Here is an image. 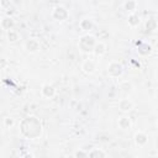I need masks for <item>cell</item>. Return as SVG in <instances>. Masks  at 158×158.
Returning a JSON list of instances; mask_svg holds the SVG:
<instances>
[{"mask_svg": "<svg viewBox=\"0 0 158 158\" xmlns=\"http://www.w3.org/2000/svg\"><path fill=\"white\" fill-rule=\"evenodd\" d=\"M22 125H26V126H28V127H31V128H28V133H27V138H31V139H33V138H37L38 136H41V133H42V123H41V121L37 118V117H35V116H28V117H26L23 121H22Z\"/></svg>", "mask_w": 158, "mask_h": 158, "instance_id": "cell-1", "label": "cell"}, {"mask_svg": "<svg viewBox=\"0 0 158 158\" xmlns=\"http://www.w3.org/2000/svg\"><path fill=\"white\" fill-rule=\"evenodd\" d=\"M95 43H96L95 36H93L90 33H86V35L80 37V40L78 42V47L84 53H93V48H94Z\"/></svg>", "mask_w": 158, "mask_h": 158, "instance_id": "cell-2", "label": "cell"}, {"mask_svg": "<svg viewBox=\"0 0 158 158\" xmlns=\"http://www.w3.org/2000/svg\"><path fill=\"white\" fill-rule=\"evenodd\" d=\"M123 65L118 60H111L107 64V75L110 78H120L123 74Z\"/></svg>", "mask_w": 158, "mask_h": 158, "instance_id": "cell-3", "label": "cell"}, {"mask_svg": "<svg viewBox=\"0 0 158 158\" xmlns=\"http://www.w3.org/2000/svg\"><path fill=\"white\" fill-rule=\"evenodd\" d=\"M52 17H53L56 21H59V22L65 21V20H68V17H69V11H68L64 6L58 5V6H56V7L53 9V11H52Z\"/></svg>", "mask_w": 158, "mask_h": 158, "instance_id": "cell-4", "label": "cell"}, {"mask_svg": "<svg viewBox=\"0 0 158 158\" xmlns=\"http://www.w3.org/2000/svg\"><path fill=\"white\" fill-rule=\"evenodd\" d=\"M117 107H118V110H120L121 112L127 114V112H130V111L133 110L135 104H133V101H132L131 99H128V98H123V99H120V100H118Z\"/></svg>", "mask_w": 158, "mask_h": 158, "instance_id": "cell-5", "label": "cell"}, {"mask_svg": "<svg viewBox=\"0 0 158 158\" xmlns=\"http://www.w3.org/2000/svg\"><path fill=\"white\" fill-rule=\"evenodd\" d=\"M41 48V43L37 38H28L25 42V49L30 53H37Z\"/></svg>", "mask_w": 158, "mask_h": 158, "instance_id": "cell-6", "label": "cell"}, {"mask_svg": "<svg viewBox=\"0 0 158 158\" xmlns=\"http://www.w3.org/2000/svg\"><path fill=\"white\" fill-rule=\"evenodd\" d=\"M81 70H83L85 74H88V75L95 73V70H96V62H95L94 59H91V58L85 59V60L81 63Z\"/></svg>", "mask_w": 158, "mask_h": 158, "instance_id": "cell-7", "label": "cell"}, {"mask_svg": "<svg viewBox=\"0 0 158 158\" xmlns=\"http://www.w3.org/2000/svg\"><path fill=\"white\" fill-rule=\"evenodd\" d=\"M133 142L137 147H143L147 144L148 142V135L143 131H137L135 135H133Z\"/></svg>", "mask_w": 158, "mask_h": 158, "instance_id": "cell-8", "label": "cell"}, {"mask_svg": "<svg viewBox=\"0 0 158 158\" xmlns=\"http://www.w3.org/2000/svg\"><path fill=\"white\" fill-rule=\"evenodd\" d=\"M41 95L46 99H52L56 96V88L52 85V84H48V83H44L42 86H41Z\"/></svg>", "mask_w": 158, "mask_h": 158, "instance_id": "cell-9", "label": "cell"}, {"mask_svg": "<svg viewBox=\"0 0 158 158\" xmlns=\"http://www.w3.org/2000/svg\"><path fill=\"white\" fill-rule=\"evenodd\" d=\"M107 51V47L105 44V42L102 41H96L94 48H93V53L96 56V57H102Z\"/></svg>", "mask_w": 158, "mask_h": 158, "instance_id": "cell-10", "label": "cell"}, {"mask_svg": "<svg viewBox=\"0 0 158 158\" xmlns=\"http://www.w3.org/2000/svg\"><path fill=\"white\" fill-rule=\"evenodd\" d=\"M137 52H138L139 56L147 57V56H149V54L153 52V49H152V46H151V44H148V43H146V42H141V43L138 44V47H137Z\"/></svg>", "mask_w": 158, "mask_h": 158, "instance_id": "cell-11", "label": "cell"}, {"mask_svg": "<svg viewBox=\"0 0 158 158\" xmlns=\"http://www.w3.org/2000/svg\"><path fill=\"white\" fill-rule=\"evenodd\" d=\"M117 125H118V127H120L121 130L126 131V130H130V128L132 127V121H131V118H130L128 116L123 115V116L118 117V120H117Z\"/></svg>", "mask_w": 158, "mask_h": 158, "instance_id": "cell-12", "label": "cell"}, {"mask_svg": "<svg viewBox=\"0 0 158 158\" xmlns=\"http://www.w3.org/2000/svg\"><path fill=\"white\" fill-rule=\"evenodd\" d=\"M0 26L2 30L5 31H9V30H12L14 26H15V21L12 17L10 16H4L1 20H0Z\"/></svg>", "mask_w": 158, "mask_h": 158, "instance_id": "cell-13", "label": "cell"}, {"mask_svg": "<svg viewBox=\"0 0 158 158\" xmlns=\"http://www.w3.org/2000/svg\"><path fill=\"white\" fill-rule=\"evenodd\" d=\"M79 27H80L83 31L89 32V31L93 30V27H94V21H93L90 17H84V19L80 20V22H79Z\"/></svg>", "mask_w": 158, "mask_h": 158, "instance_id": "cell-14", "label": "cell"}, {"mask_svg": "<svg viewBox=\"0 0 158 158\" xmlns=\"http://www.w3.org/2000/svg\"><path fill=\"white\" fill-rule=\"evenodd\" d=\"M127 23L130 27H137L141 23V17L136 12H131L127 17Z\"/></svg>", "mask_w": 158, "mask_h": 158, "instance_id": "cell-15", "label": "cell"}, {"mask_svg": "<svg viewBox=\"0 0 158 158\" xmlns=\"http://www.w3.org/2000/svg\"><path fill=\"white\" fill-rule=\"evenodd\" d=\"M88 157H90V158H105V157H107V153L101 148H93L91 151L88 152Z\"/></svg>", "mask_w": 158, "mask_h": 158, "instance_id": "cell-16", "label": "cell"}, {"mask_svg": "<svg viewBox=\"0 0 158 158\" xmlns=\"http://www.w3.org/2000/svg\"><path fill=\"white\" fill-rule=\"evenodd\" d=\"M137 6H138V4H137L136 0H125V2H123V9L130 14L136 12Z\"/></svg>", "mask_w": 158, "mask_h": 158, "instance_id": "cell-17", "label": "cell"}, {"mask_svg": "<svg viewBox=\"0 0 158 158\" xmlns=\"http://www.w3.org/2000/svg\"><path fill=\"white\" fill-rule=\"evenodd\" d=\"M19 38H20L19 32H17V31H15L14 28H12V30L6 31V40H7L10 43H15V42H17V41H19Z\"/></svg>", "mask_w": 158, "mask_h": 158, "instance_id": "cell-18", "label": "cell"}, {"mask_svg": "<svg viewBox=\"0 0 158 158\" xmlns=\"http://www.w3.org/2000/svg\"><path fill=\"white\" fill-rule=\"evenodd\" d=\"M146 30L147 32H154L157 30V21L154 19H148L146 21Z\"/></svg>", "mask_w": 158, "mask_h": 158, "instance_id": "cell-19", "label": "cell"}, {"mask_svg": "<svg viewBox=\"0 0 158 158\" xmlns=\"http://www.w3.org/2000/svg\"><path fill=\"white\" fill-rule=\"evenodd\" d=\"M14 125H15V120H14V117H11V116H6V117L4 118V126H5L6 128H11V127H14Z\"/></svg>", "mask_w": 158, "mask_h": 158, "instance_id": "cell-20", "label": "cell"}, {"mask_svg": "<svg viewBox=\"0 0 158 158\" xmlns=\"http://www.w3.org/2000/svg\"><path fill=\"white\" fill-rule=\"evenodd\" d=\"M73 156L75 158H85V157H88V152L84 151V149H78V151H75L73 153Z\"/></svg>", "mask_w": 158, "mask_h": 158, "instance_id": "cell-21", "label": "cell"}, {"mask_svg": "<svg viewBox=\"0 0 158 158\" xmlns=\"http://www.w3.org/2000/svg\"><path fill=\"white\" fill-rule=\"evenodd\" d=\"M120 89H122L123 91H130V90H132V85L128 81H122L120 84Z\"/></svg>", "mask_w": 158, "mask_h": 158, "instance_id": "cell-22", "label": "cell"}, {"mask_svg": "<svg viewBox=\"0 0 158 158\" xmlns=\"http://www.w3.org/2000/svg\"><path fill=\"white\" fill-rule=\"evenodd\" d=\"M0 84H1V80H0Z\"/></svg>", "mask_w": 158, "mask_h": 158, "instance_id": "cell-23", "label": "cell"}]
</instances>
